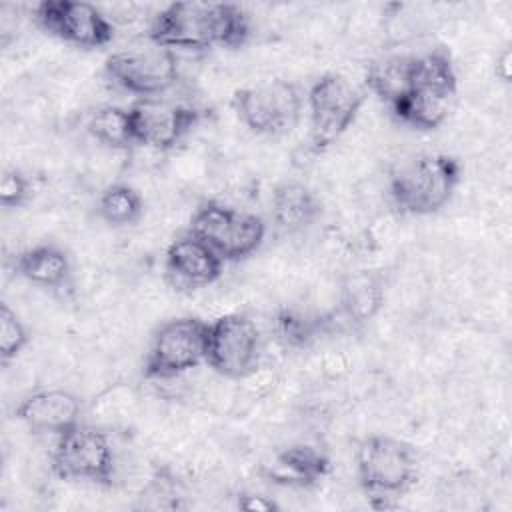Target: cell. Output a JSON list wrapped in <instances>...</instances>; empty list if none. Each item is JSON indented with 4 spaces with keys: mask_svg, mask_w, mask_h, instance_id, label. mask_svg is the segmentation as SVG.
I'll return each instance as SVG.
<instances>
[{
    "mask_svg": "<svg viewBox=\"0 0 512 512\" xmlns=\"http://www.w3.org/2000/svg\"><path fill=\"white\" fill-rule=\"evenodd\" d=\"M32 196V184L28 176L18 168H6L0 178V204L6 210L26 206Z\"/></svg>",
    "mask_w": 512,
    "mask_h": 512,
    "instance_id": "484cf974",
    "label": "cell"
},
{
    "mask_svg": "<svg viewBox=\"0 0 512 512\" xmlns=\"http://www.w3.org/2000/svg\"><path fill=\"white\" fill-rule=\"evenodd\" d=\"M224 260L190 230L176 236L164 254L168 278L180 288H204L214 284L224 270Z\"/></svg>",
    "mask_w": 512,
    "mask_h": 512,
    "instance_id": "5bb4252c",
    "label": "cell"
},
{
    "mask_svg": "<svg viewBox=\"0 0 512 512\" xmlns=\"http://www.w3.org/2000/svg\"><path fill=\"white\" fill-rule=\"evenodd\" d=\"M270 212L276 228L300 232L320 218L322 202L310 186L288 180L272 190Z\"/></svg>",
    "mask_w": 512,
    "mask_h": 512,
    "instance_id": "ac0fdd59",
    "label": "cell"
},
{
    "mask_svg": "<svg viewBox=\"0 0 512 512\" xmlns=\"http://www.w3.org/2000/svg\"><path fill=\"white\" fill-rule=\"evenodd\" d=\"M34 20L46 34L86 50L108 46L116 32L96 4L82 0H42L34 6Z\"/></svg>",
    "mask_w": 512,
    "mask_h": 512,
    "instance_id": "8fae6325",
    "label": "cell"
},
{
    "mask_svg": "<svg viewBox=\"0 0 512 512\" xmlns=\"http://www.w3.org/2000/svg\"><path fill=\"white\" fill-rule=\"evenodd\" d=\"M250 34L248 12L232 2H172L148 26V40L172 52L240 48Z\"/></svg>",
    "mask_w": 512,
    "mask_h": 512,
    "instance_id": "6da1fadb",
    "label": "cell"
},
{
    "mask_svg": "<svg viewBox=\"0 0 512 512\" xmlns=\"http://www.w3.org/2000/svg\"><path fill=\"white\" fill-rule=\"evenodd\" d=\"M96 212L102 222L112 228H126L134 226L144 214V200L142 194L126 184L114 182L102 190L96 202Z\"/></svg>",
    "mask_w": 512,
    "mask_h": 512,
    "instance_id": "7402d4cb",
    "label": "cell"
},
{
    "mask_svg": "<svg viewBox=\"0 0 512 512\" xmlns=\"http://www.w3.org/2000/svg\"><path fill=\"white\" fill-rule=\"evenodd\" d=\"M462 180V162L444 152H420L400 160L388 176V196L400 214L430 216L442 210Z\"/></svg>",
    "mask_w": 512,
    "mask_h": 512,
    "instance_id": "7a4b0ae2",
    "label": "cell"
},
{
    "mask_svg": "<svg viewBox=\"0 0 512 512\" xmlns=\"http://www.w3.org/2000/svg\"><path fill=\"white\" fill-rule=\"evenodd\" d=\"M452 102L454 100H448V98L428 96L420 92H406L400 100H396L390 106V112L398 122L414 130L428 132L444 124V120L450 114Z\"/></svg>",
    "mask_w": 512,
    "mask_h": 512,
    "instance_id": "44dd1931",
    "label": "cell"
},
{
    "mask_svg": "<svg viewBox=\"0 0 512 512\" xmlns=\"http://www.w3.org/2000/svg\"><path fill=\"white\" fill-rule=\"evenodd\" d=\"M410 76V56L392 54L376 58L368 64L366 70V90L372 92L378 100L388 104V108L408 92Z\"/></svg>",
    "mask_w": 512,
    "mask_h": 512,
    "instance_id": "ffe728a7",
    "label": "cell"
},
{
    "mask_svg": "<svg viewBox=\"0 0 512 512\" xmlns=\"http://www.w3.org/2000/svg\"><path fill=\"white\" fill-rule=\"evenodd\" d=\"M232 108L250 132L278 136L290 132L298 124L302 94L294 82L274 78L236 90Z\"/></svg>",
    "mask_w": 512,
    "mask_h": 512,
    "instance_id": "ba28073f",
    "label": "cell"
},
{
    "mask_svg": "<svg viewBox=\"0 0 512 512\" xmlns=\"http://www.w3.org/2000/svg\"><path fill=\"white\" fill-rule=\"evenodd\" d=\"M86 132L102 146L110 150H128L132 140L128 108L122 106H100L86 120Z\"/></svg>",
    "mask_w": 512,
    "mask_h": 512,
    "instance_id": "cb8c5ba5",
    "label": "cell"
},
{
    "mask_svg": "<svg viewBox=\"0 0 512 512\" xmlns=\"http://www.w3.org/2000/svg\"><path fill=\"white\" fill-rule=\"evenodd\" d=\"M236 506L240 510H248V512H272L278 510V504L262 494H254V492H240L236 496Z\"/></svg>",
    "mask_w": 512,
    "mask_h": 512,
    "instance_id": "4316f807",
    "label": "cell"
},
{
    "mask_svg": "<svg viewBox=\"0 0 512 512\" xmlns=\"http://www.w3.org/2000/svg\"><path fill=\"white\" fill-rule=\"evenodd\" d=\"M458 90V76L448 48L436 46L422 54L410 56L408 92L454 100ZM400 100V98H398Z\"/></svg>",
    "mask_w": 512,
    "mask_h": 512,
    "instance_id": "e0dca14e",
    "label": "cell"
},
{
    "mask_svg": "<svg viewBox=\"0 0 512 512\" xmlns=\"http://www.w3.org/2000/svg\"><path fill=\"white\" fill-rule=\"evenodd\" d=\"M260 330L244 314H222L208 322L206 362L228 380H246L258 368Z\"/></svg>",
    "mask_w": 512,
    "mask_h": 512,
    "instance_id": "9c48e42d",
    "label": "cell"
},
{
    "mask_svg": "<svg viewBox=\"0 0 512 512\" xmlns=\"http://www.w3.org/2000/svg\"><path fill=\"white\" fill-rule=\"evenodd\" d=\"M14 274L42 290L64 292L72 286V262L64 248L42 242L14 258Z\"/></svg>",
    "mask_w": 512,
    "mask_h": 512,
    "instance_id": "2e32d148",
    "label": "cell"
},
{
    "mask_svg": "<svg viewBox=\"0 0 512 512\" xmlns=\"http://www.w3.org/2000/svg\"><path fill=\"white\" fill-rule=\"evenodd\" d=\"M14 416L32 434L56 438L82 422V402L70 390L42 388L26 394L16 404Z\"/></svg>",
    "mask_w": 512,
    "mask_h": 512,
    "instance_id": "4fadbf2b",
    "label": "cell"
},
{
    "mask_svg": "<svg viewBox=\"0 0 512 512\" xmlns=\"http://www.w3.org/2000/svg\"><path fill=\"white\" fill-rule=\"evenodd\" d=\"M366 90L338 72L322 74L308 90L306 108L310 120V148L320 152L334 144L358 118Z\"/></svg>",
    "mask_w": 512,
    "mask_h": 512,
    "instance_id": "5b68a950",
    "label": "cell"
},
{
    "mask_svg": "<svg viewBox=\"0 0 512 512\" xmlns=\"http://www.w3.org/2000/svg\"><path fill=\"white\" fill-rule=\"evenodd\" d=\"M30 334L18 314L6 304H0V360L8 366L28 346Z\"/></svg>",
    "mask_w": 512,
    "mask_h": 512,
    "instance_id": "d4e9b609",
    "label": "cell"
},
{
    "mask_svg": "<svg viewBox=\"0 0 512 512\" xmlns=\"http://www.w3.org/2000/svg\"><path fill=\"white\" fill-rule=\"evenodd\" d=\"M208 322L198 316L170 318L150 338L142 374L148 380L178 378L206 362Z\"/></svg>",
    "mask_w": 512,
    "mask_h": 512,
    "instance_id": "8992f818",
    "label": "cell"
},
{
    "mask_svg": "<svg viewBox=\"0 0 512 512\" xmlns=\"http://www.w3.org/2000/svg\"><path fill=\"white\" fill-rule=\"evenodd\" d=\"M384 304V280L372 270L350 274L340 288V316L350 326L370 322Z\"/></svg>",
    "mask_w": 512,
    "mask_h": 512,
    "instance_id": "d6986e66",
    "label": "cell"
},
{
    "mask_svg": "<svg viewBox=\"0 0 512 512\" xmlns=\"http://www.w3.org/2000/svg\"><path fill=\"white\" fill-rule=\"evenodd\" d=\"M106 78L140 98H158L178 82V58L172 50L156 46L118 50L104 60Z\"/></svg>",
    "mask_w": 512,
    "mask_h": 512,
    "instance_id": "30bf717a",
    "label": "cell"
},
{
    "mask_svg": "<svg viewBox=\"0 0 512 512\" xmlns=\"http://www.w3.org/2000/svg\"><path fill=\"white\" fill-rule=\"evenodd\" d=\"M328 474L330 458L312 444L284 446L262 464V476L276 486L314 488Z\"/></svg>",
    "mask_w": 512,
    "mask_h": 512,
    "instance_id": "9a60e30c",
    "label": "cell"
},
{
    "mask_svg": "<svg viewBox=\"0 0 512 512\" xmlns=\"http://www.w3.org/2000/svg\"><path fill=\"white\" fill-rule=\"evenodd\" d=\"M134 144L166 152L180 144L200 122V110L164 98H140L128 108Z\"/></svg>",
    "mask_w": 512,
    "mask_h": 512,
    "instance_id": "7c38bea8",
    "label": "cell"
},
{
    "mask_svg": "<svg viewBox=\"0 0 512 512\" xmlns=\"http://www.w3.org/2000/svg\"><path fill=\"white\" fill-rule=\"evenodd\" d=\"M356 480L372 508H394L418 480L416 450L388 434L364 436L354 452Z\"/></svg>",
    "mask_w": 512,
    "mask_h": 512,
    "instance_id": "3957f363",
    "label": "cell"
},
{
    "mask_svg": "<svg viewBox=\"0 0 512 512\" xmlns=\"http://www.w3.org/2000/svg\"><path fill=\"white\" fill-rule=\"evenodd\" d=\"M188 230L202 238L224 262L246 260L262 246L266 236V224L258 214L240 212L220 200L198 204Z\"/></svg>",
    "mask_w": 512,
    "mask_h": 512,
    "instance_id": "277c9868",
    "label": "cell"
},
{
    "mask_svg": "<svg viewBox=\"0 0 512 512\" xmlns=\"http://www.w3.org/2000/svg\"><path fill=\"white\" fill-rule=\"evenodd\" d=\"M330 320L326 316H314L296 308H282L272 320V332L284 348H306L322 332H326Z\"/></svg>",
    "mask_w": 512,
    "mask_h": 512,
    "instance_id": "603a6c76",
    "label": "cell"
},
{
    "mask_svg": "<svg viewBox=\"0 0 512 512\" xmlns=\"http://www.w3.org/2000/svg\"><path fill=\"white\" fill-rule=\"evenodd\" d=\"M50 470L56 478L66 482L110 486L116 472L112 442L106 432L80 422L56 436L50 454Z\"/></svg>",
    "mask_w": 512,
    "mask_h": 512,
    "instance_id": "52a82bcc",
    "label": "cell"
}]
</instances>
